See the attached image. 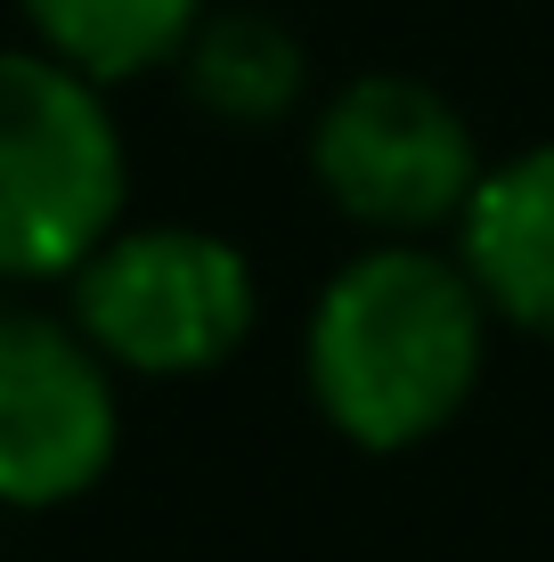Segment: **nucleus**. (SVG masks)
<instances>
[{
  "mask_svg": "<svg viewBox=\"0 0 554 562\" xmlns=\"http://www.w3.org/2000/svg\"><path fill=\"white\" fill-rule=\"evenodd\" d=\"M498 359V318L456 245L359 237L310 285L294 335L302 400L351 457H416L465 424Z\"/></svg>",
  "mask_w": 554,
  "mask_h": 562,
  "instance_id": "nucleus-1",
  "label": "nucleus"
},
{
  "mask_svg": "<svg viewBox=\"0 0 554 562\" xmlns=\"http://www.w3.org/2000/svg\"><path fill=\"white\" fill-rule=\"evenodd\" d=\"M204 9L213 0H16V25L33 49L90 74L99 90H131L180 66Z\"/></svg>",
  "mask_w": 554,
  "mask_h": 562,
  "instance_id": "nucleus-8",
  "label": "nucleus"
},
{
  "mask_svg": "<svg viewBox=\"0 0 554 562\" xmlns=\"http://www.w3.org/2000/svg\"><path fill=\"white\" fill-rule=\"evenodd\" d=\"M131 221V131L114 90L25 33L0 42V294H57Z\"/></svg>",
  "mask_w": 554,
  "mask_h": 562,
  "instance_id": "nucleus-2",
  "label": "nucleus"
},
{
  "mask_svg": "<svg viewBox=\"0 0 554 562\" xmlns=\"http://www.w3.org/2000/svg\"><path fill=\"white\" fill-rule=\"evenodd\" d=\"M449 245L465 261V278L482 285L498 335L554 342V139H522L489 155Z\"/></svg>",
  "mask_w": 554,
  "mask_h": 562,
  "instance_id": "nucleus-6",
  "label": "nucleus"
},
{
  "mask_svg": "<svg viewBox=\"0 0 554 562\" xmlns=\"http://www.w3.org/2000/svg\"><path fill=\"white\" fill-rule=\"evenodd\" d=\"M171 82L221 131H285L318 99L310 42H302L278 9H221V0L204 9V25L188 33Z\"/></svg>",
  "mask_w": 554,
  "mask_h": 562,
  "instance_id": "nucleus-7",
  "label": "nucleus"
},
{
  "mask_svg": "<svg viewBox=\"0 0 554 562\" xmlns=\"http://www.w3.org/2000/svg\"><path fill=\"white\" fill-rule=\"evenodd\" d=\"M302 171H310L318 204L351 237L449 245V228L465 221L473 188L489 171V147L441 82L399 74V66H368L310 99V114H302Z\"/></svg>",
  "mask_w": 554,
  "mask_h": 562,
  "instance_id": "nucleus-4",
  "label": "nucleus"
},
{
  "mask_svg": "<svg viewBox=\"0 0 554 562\" xmlns=\"http://www.w3.org/2000/svg\"><path fill=\"white\" fill-rule=\"evenodd\" d=\"M131 383L49 294H0V514H66L106 490Z\"/></svg>",
  "mask_w": 554,
  "mask_h": 562,
  "instance_id": "nucleus-5",
  "label": "nucleus"
},
{
  "mask_svg": "<svg viewBox=\"0 0 554 562\" xmlns=\"http://www.w3.org/2000/svg\"><path fill=\"white\" fill-rule=\"evenodd\" d=\"M66 318L123 383H204L253 342L261 269L213 221H139L57 285Z\"/></svg>",
  "mask_w": 554,
  "mask_h": 562,
  "instance_id": "nucleus-3",
  "label": "nucleus"
}]
</instances>
